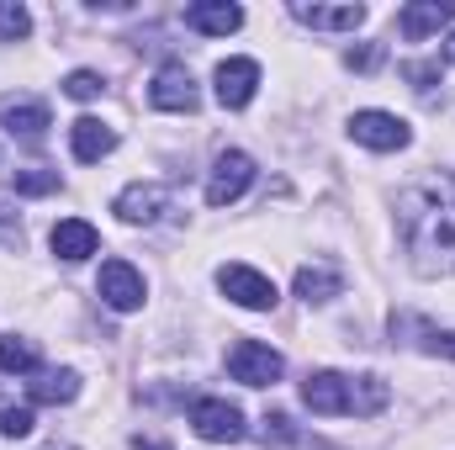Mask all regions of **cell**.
Returning <instances> with one entry per match:
<instances>
[{
	"instance_id": "obj_19",
	"label": "cell",
	"mask_w": 455,
	"mask_h": 450,
	"mask_svg": "<svg viewBox=\"0 0 455 450\" xmlns=\"http://www.w3.org/2000/svg\"><path fill=\"white\" fill-rule=\"evenodd\" d=\"M387 403H392V387H387L381 376H349V414L371 419V414H381Z\"/></svg>"
},
{
	"instance_id": "obj_24",
	"label": "cell",
	"mask_w": 455,
	"mask_h": 450,
	"mask_svg": "<svg viewBox=\"0 0 455 450\" xmlns=\"http://www.w3.org/2000/svg\"><path fill=\"white\" fill-rule=\"evenodd\" d=\"M259 440H265V446H297L302 430L291 424V414H265V419H259Z\"/></svg>"
},
{
	"instance_id": "obj_2",
	"label": "cell",
	"mask_w": 455,
	"mask_h": 450,
	"mask_svg": "<svg viewBox=\"0 0 455 450\" xmlns=\"http://www.w3.org/2000/svg\"><path fill=\"white\" fill-rule=\"evenodd\" d=\"M228 371H233V382H243V387H275L281 371H286V360H281L270 344H259V339H238V344L228 350Z\"/></svg>"
},
{
	"instance_id": "obj_17",
	"label": "cell",
	"mask_w": 455,
	"mask_h": 450,
	"mask_svg": "<svg viewBox=\"0 0 455 450\" xmlns=\"http://www.w3.org/2000/svg\"><path fill=\"white\" fill-rule=\"evenodd\" d=\"M291 16L302 27H318V32H355L365 21V5H291Z\"/></svg>"
},
{
	"instance_id": "obj_23",
	"label": "cell",
	"mask_w": 455,
	"mask_h": 450,
	"mask_svg": "<svg viewBox=\"0 0 455 450\" xmlns=\"http://www.w3.org/2000/svg\"><path fill=\"white\" fill-rule=\"evenodd\" d=\"M11 186L21 191V197H48V191H59V175L53 170H11Z\"/></svg>"
},
{
	"instance_id": "obj_28",
	"label": "cell",
	"mask_w": 455,
	"mask_h": 450,
	"mask_svg": "<svg viewBox=\"0 0 455 450\" xmlns=\"http://www.w3.org/2000/svg\"><path fill=\"white\" fill-rule=\"evenodd\" d=\"M381 64V43H365V48H349V69H376Z\"/></svg>"
},
{
	"instance_id": "obj_31",
	"label": "cell",
	"mask_w": 455,
	"mask_h": 450,
	"mask_svg": "<svg viewBox=\"0 0 455 450\" xmlns=\"http://www.w3.org/2000/svg\"><path fill=\"white\" fill-rule=\"evenodd\" d=\"M445 59H451V64H455V32H451V37H445Z\"/></svg>"
},
{
	"instance_id": "obj_18",
	"label": "cell",
	"mask_w": 455,
	"mask_h": 450,
	"mask_svg": "<svg viewBox=\"0 0 455 450\" xmlns=\"http://www.w3.org/2000/svg\"><path fill=\"white\" fill-rule=\"evenodd\" d=\"M344 292V276L334 265H302L297 270V297L302 302H334Z\"/></svg>"
},
{
	"instance_id": "obj_9",
	"label": "cell",
	"mask_w": 455,
	"mask_h": 450,
	"mask_svg": "<svg viewBox=\"0 0 455 450\" xmlns=\"http://www.w3.org/2000/svg\"><path fill=\"white\" fill-rule=\"evenodd\" d=\"M302 403H307L318 419L349 414V376H339V371H307V382H302Z\"/></svg>"
},
{
	"instance_id": "obj_1",
	"label": "cell",
	"mask_w": 455,
	"mask_h": 450,
	"mask_svg": "<svg viewBox=\"0 0 455 450\" xmlns=\"http://www.w3.org/2000/svg\"><path fill=\"white\" fill-rule=\"evenodd\" d=\"M397 228L419 270L455 276V170H429L397 197Z\"/></svg>"
},
{
	"instance_id": "obj_25",
	"label": "cell",
	"mask_w": 455,
	"mask_h": 450,
	"mask_svg": "<svg viewBox=\"0 0 455 450\" xmlns=\"http://www.w3.org/2000/svg\"><path fill=\"white\" fill-rule=\"evenodd\" d=\"M0 435H5V440H27V435H32V408H27V403L0 408Z\"/></svg>"
},
{
	"instance_id": "obj_20",
	"label": "cell",
	"mask_w": 455,
	"mask_h": 450,
	"mask_svg": "<svg viewBox=\"0 0 455 450\" xmlns=\"http://www.w3.org/2000/svg\"><path fill=\"white\" fill-rule=\"evenodd\" d=\"M80 398V376L75 371H43L32 382V403H75Z\"/></svg>"
},
{
	"instance_id": "obj_21",
	"label": "cell",
	"mask_w": 455,
	"mask_h": 450,
	"mask_svg": "<svg viewBox=\"0 0 455 450\" xmlns=\"http://www.w3.org/2000/svg\"><path fill=\"white\" fill-rule=\"evenodd\" d=\"M0 371H11V376H27V371H37V344H32V339L5 334V339H0Z\"/></svg>"
},
{
	"instance_id": "obj_11",
	"label": "cell",
	"mask_w": 455,
	"mask_h": 450,
	"mask_svg": "<svg viewBox=\"0 0 455 450\" xmlns=\"http://www.w3.org/2000/svg\"><path fill=\"white\" fill-rule=\"evenodd\" d=\"M0 122H5V133H16L27 143H43L53 117H48V107L37 96H0Z\"/></svg>"
},
{
	"instance_id": "obj_4",
	"label": "cell",
	"mask_w": 455,
	"mask_h": 450,
	"mask_svg": "<svg viewBox=\"0 0 455 450\" xmlns=\"http://www.w3.org/2000/svg\"><path fill=\"white\" fill-rule=\"evenodd\" d=\"M191 430L207 446H233V440H243V414L228 398H202V403H191Z\"/></svg>"
},
{
	"instance_id": "obj_26",
	"label": "cell",
	"mask_w": 455,
	"mask_h": 450,
	"mask_svg": "<svg viewBox=\"0 0 455 450\" xmlns=\"http://www.w3.org/2000/svg\"><path fill=\"white\" fill-rule=\"evenodd\" d=\"M64 91H69L75 101H96V96H101L107 85H101V75H96V69H75V75L64 80Z\"/></svg>"
},
{
	"instance_id": "obj_5",
	"label": "cell",
	"mask_w": 455,
	"mask_h": 450,
	"mask_svg": "<svg viewBox=\"0 0 455 450\" xmlns=\"http://www.w3.org/2000/svg\"><path fill=\"white\" fill-rule=\"evenodd\" d=\"M249 181H254V159H249L243 149H223L218 165H212V181H207V202H212V207L238 202V197L249 191Z\"/></svg>"
},
{
	"instance_id": "obj_16",
	"label": "cell",
	"mask_w": 455,
	"mask_h": 450,
	"mask_svg": "<svg viewBox=\"0 0 455 450\" xmlns=\"http://www.w3.org/2000/svg\"><path fill=\"white\" fill-rule=\"evenodd\" d=\"M48 244H53V254H59V260H69V265H75V260H91V254H96L101 233L85 223V218H64V223H53V238H48Z\"/></svg>"
},
{
	"instance_id": "obj_8",
	"label": "cell",
	"mask_w": 455,
	"mask_h": 450,
	"mask_svg": "<svg viewBox=\"0 0 455 450\" xmlns=\"http://www.w3.org/2000/svg\"><path fill=\"white\" fill-rule=\"evenodd\" d=\"M96 292H101V302L116 308V313H138V308H143V276H138L127 260H107V265H101Z\"/></svg>"
},
{
	"instance_id": "obj_15",
	"label": "cell",
	"mask_w": 455,
	"mask_h": 450,
	"mask_svg": "<svg viewBox=\"0 0 455 450\" xmlns=\"http://www.w3.org/2000/svg\"><path fill=\"white\" fill-rule=\"evenodd\" d=\"M69 149H75L80 165H101V159L116 149V133L101 122V117H80V122L69 127Z\"/></svg>"
},
{
	"instance_id": "obj_29",
	"label": "cell",
	"mask_w": 455,
	"mask_h": 450,
	"mask_svg": "<svg viewBox=\"0 0 455 450\" xmlns=\"http://www.w3.org/2000/svg\"><path fill=\"white\" fill-rule=\"evenodd\" d=\"M424 344H429L435 355H451V360H455V329H445V334H440V329H429V334H424Z\"/></svg>"
},
{
	"instance_id": "obj_13",
	"label": "cell",
	"mask_w": 455,
	"mask_h": 450,
	"mask_svg": "<svg viewBox=\"0 0 455 450\" xmlns=\"http://www.w3.org/2000/svg\"><path fill=\"white\" fill-rule=\"evenodd\" d=\"M451 21H455L451 0H419V5H403V11H397V32H403L408 43H424L429 32H440V27H451Z\"/></svg>"
},
{
	"instance_id": "obj_6",
	"label": "cell",
	"mask_w": 455,
	"mask_h": 450,
	"mask_svg": "<svg viewBox=\"0 0 455 450\" xmlns=\"http://www.w3.org/2000/svg\"><path fill=\"white\" fill-rule=\"evenodd\" d=\"M349 138L355 143H365V149H376V154H392V149H408V122L392 112H355L349 117Z\"/></svg>"
},
{
	"instance_id": "obj_3",
	"label": "cell",
	"mask_w": 455,
	"mask_h": 450,
	"mask_svg": "<svg viewBox=\"0 0 455 450\" xmlns=\"http://www.w3.org/2000/svg\"><path fill=\"white\" fill-rule=\"evenodd\" d=\"M218 286H223L228 302H238V308H249V313H270L281 297H275V281L270 276H259V270H249V265H223L218 270Z\"/></svg>"
},
{
	"instance_id": "obj_32",
	"label": "cell",
	"mask_w": 455,
	"mask_h": 450,
	"mask_svg": "<svg viewBox=\"0 0 455 450\" xmlns=\"http://www.w3.org/2000/svg\"><path fill=\"white\" fill-rule=\"evenodd\" d=\"M5 218H11V207H5V202H0V223H5Z\"/></svg>"
},
{
	"instance_id": "obj_7",
	"label": "cell",
	"mask_w": 455,
	"mask_h": 450,
	"mask_svg": "<svg viewBox=\"0 0 455 450\" xmlns=\"http://www.w3.org/2000/svg\"><path fill=\"white\" fill-rule=\"evenodd\" d=\"M196 101L202 96H196V80L186 64H164L148 85V107H159V112H196Z\"/></svg>"
},
{
	"instance_id": "obj_22",
	"label": "cell",
	"mask_w": 455,
	"mask_h": 450,
	"mask_svg": "<svg viewBox=\"0 0 455 450\" xmlns=\"http://www.w3.org/2000/svg\"><path fill=\"white\" fill-rule=\"evenodd\" d=\"M32 32V11L16 0H0V43H21Z\"/></svg>"
},
{
	"instance_id": "obj_12",
	"label": "cell",
	"mask_w": 455,
	"mask_h": 450,
	"mask_svg": "<svg viewBox=\"0 0 455 450\" xmlns=\"http://www.w3.org/2000/svg\"><path fill=\"white\" fill-rule=\"evenodd\" d=\"M164 207H170V191H164L159 181H132V186L116 197V218H122V223H154Z\"/></svg>"
},
{
	"instance_id": "obj_10",
	"label": "cell",
	"mask_w": 455,
	"mask_h": 450,
	"mask_svg": "<svg viewBox=\"0 0 455 450\" xmlns=\"http://www.w3.org/2000/svg\"><path fill=\"white\" fill-rule=\"evenodd\" d=\"M254 91H259V64L254 59H223L218 64V101H223L228 112L249 107Z\"/></svg>"
},
{
	"instance_id": "obj_27",
	"label": "cell",
	"mask_w": 455,
	"mask_h": 450,
	"mask_svg": "<svg viewBox=\"0 0 455 450\" xmlns=\"http://www.w3.org/2000/svg\"><path fill=\"white\" fill-rule=\"evenodd\" d=\"M403 75H408V80H413V91H424V96L440 85V64H403Z\"/></svg>"
},
{
	"instance_id": "obj_30",
	"label": "cell",
	"mask_w": 455,
	"mask_h": 450,
	"mask_svg": "<svg viewBox=\"0 0 455 450\" xmlns=\"http://www.w3.org/2000/svg\"><path fill=\"white\" fill-rule=\"evenodd\" d=\"M132 450H170V446H159V440H132Z\"/></svg>"
},
{
	"instance_id": "obj_14",
	"label": "cell",
	"mask_w": 455,
	"mask_h": 450,
	"mask_svg": "<svg viewBox=\"0 0 455 450\" xmlns=\"http://www.w3.org/2000/svg\"><path fill=\"white\" fill-rule=\"evenodd\" d=\"M186 27L202 32V37H228V32L243 27V11L228 5V0H196V5H186Z\"/></svg>"
}]
</instances>
